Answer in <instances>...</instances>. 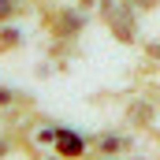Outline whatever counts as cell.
Returning a JSON list of instances; mask_svg holds the SVG:
<instances>
[{"label": "cell", "mask_w": 160, "mask_h": 160, "mask_svg": "<svg viewBox=\"0 0 160 160\" xmlns=\"http://www.w3.org/2000/svg\"><path fill=\"white\" fill-rule=\"evenodd\" d=\"M60 153L78 157V153H82V138H78V134H60Z\"/></svg>", "instance_id": "obj_1"}, {"label": "cell", "mask_w": 160, "mask_h": 160, "mask_svg": "<svg viewBox=\"0 0 160 160\" xmlns=\"http://www.w3.org/2000/svg\"><path fill=\"white\" fill-rule=\"evenodd\" d=\"M11 8H15V0H0V19H4V15H11Z\"/></svg>", "instance_id": "obj_2"}]
</instances>
